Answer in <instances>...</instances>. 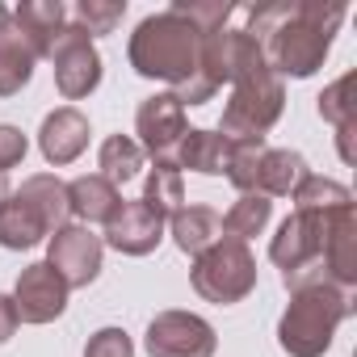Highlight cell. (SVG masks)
<instances>
[{
	"instance_id": "cell-1",
	"label": "cell",
	"mask_w": 357,
	"mask_h": 357,
	"mask_svg": "<svg viewBox=\"0 0 357 357\" xmlns=\"http://www.w3.org/2000/svg\"><path fill=\"white\" fill-rule=\"evenodd\" d=\"M344 13L349 9L340 0H278V5H252L244 30L261 43L278 80H307L324 68Z\"/></svg>"
},
{
	"instance_id": "cell-2",
	"label": "cell",
	"mask_w": 357,
	"mask_h": 357,
	"mask_svg": "<svg viewBox=\"0 0 357 357\" xmlns=\"http://www.w3.org/2000/svg\"><path fill=\"white\" fill-rule=\"evenodd\" d=\"M198 55H202V30L176 13L172 5L164 13H151L135 26L126 43V59L143 80H164L172 93L198 76Z\"/></svg>"
},
{
	"instance_id": "cell-3",
	"label": "cell",
	"mask_w": 357,
	"mask_h": 357,
	"mask_svg": "<svg viewBox=\"0 0 357 357\" xmlns=\"http://www.w3.org/2000/svg\"><path fill=\"white\" fill-rule=\"evenodd\" d=\"M353 290L332 282L290 290V303L278 319V344L286 357H324L336 340V328L353 315Z\"/></svg>"
},
{
	"instance_id": "cell-4",
	"label": "cell",
	"mask_w": 357,
	"mask_h": 357,
	"mask_svg": "<svg viewBox=\"0 0 357 357\" xmlns=\"http://www.w3.org/2000/svg\"><path fill=\"white\" fill-rule=\"evenodd\" d=\"M353 206L340 211H290L278 227V236L269 240V261L282 269V286L298 290V286H319L324 278V248L332 240V231L353 219Z\"/></svg>"
},
{
	"instance_id": "cell-5",
	"label": "cell",
	"mask_w": 357,
	"mask_h": 357,
	"mask_svg": "<svg viewBox=\"0 0 357 357\" xmlns=\"http://www.w3.org/2000/svg\"><path fill=\"white\" fill-rule=\"evenodd\" d=\"M282 109H286V84L269 68H261L231 84V97L219 118V135L227 143H261L278 126Z\"/></svg>"
},
{
	"instance_id": "cell-6",
	"label": "cell",
	"mask_w": 357,
	"mask_h": 357,
	"mask_svg": "<svg viewBox=\"0 0 357 357\" xmlns=\"http://www.w3.org/2000/svg\"><path fill=\"white\" fill-rule=\"evenodd\" d=\"M190 282L194 290L215 303V307H231V303H244L252 290H257V257L248 244L240 240H215L206 252L194 257V269H190Z\"/></svg>"
},
{
	"instance_id": "cell-7",
	"label": "cell",
	"mask_w": 357,
	"mask_h": 357,
	"mask_svg": "<svg viewBox=\"0 0 357 357\" xmlns=\"http://www.w3.org/2000/svg\"><path fill=\"white\" fill-rule=\"evenodd\" d=\"M47 59L55 63V89H59L63 101H84L89 93H97L105 63H101L97 43L80 26H72V17L59 30V38H55V47H51Z\"/></svg>"
},
{
	"instance_id": "cell-8",
	"label": "cell",
	"mask_w": 357,
	"mask_h": 357,
	"mask_svg": "<svg viewBox=\"0 0 357 357\" xmlns=\"http://www.w3.org/2000/svg\"><path fill=\"white\" fill-rule=\"evenodd\" d=\"M143 349H147V357H215L219 336H215L211 319L172 307V311L151 315Z\"/></svg>"
},
{
	"instance_id": "cell-9",
	"label": "cell",
	"mask_w": 357,
	"mask_h": 357,
	"mask_svg": "<svg viewBox=\"0 0 357 357\" xmlns=\"http://www.w3.org/2000/svg\"><path fill=\"white\" fill-rule=\"evenodd\" d=\"M101 261H105V244L101 236H93V227L84 223H63L51 240H47V265L68 282V290H84L101 278Z\"/></svg>"
},
{
	"instance_id": "cell-10",
	"label": "cell",
	"mask_w": 357,
	"mask_h": 357,
	"mask_svg": "<svg viewBox=\"0 0 357 357\" xmlns=\"http://www.w3.org/2000/svg\"><path fill=\"white\" fill-rule=\"evenodd\" d=\"M68 282L47 265V261H34V265H26L22 273H17V286H13V307H17V319L22 324H34V328H43V324H55L63 311H68Z\"/></svg>"
},
{
	"instance_id": "cell-11",
	"label": "cell",
	"mask_w": 357,
	"mask_h": 357,
	"mask_svg": "<svg viewBox=\"0 0 357 357\" xmlns=\"http://www.w3.org/2000/svg\"><path fill=\"white\" fill-rule=\"evenodd\" d=\"M185 130H190V122H185V105L176 101V93H155L135 114V135H139L135 143L155 164H168L172 160V151H176V143H181Z\"/></svg>"
},
{
	"instance_id": "cell-12",
	"label": "cell",
	"mask_w": 357,
	"mask_h": 357,
	"mask_svg": "<svg viewBox=\"0 0 357 357\" xmlns=\"http://www.w3.org/2000/svg\"><path fill=\"white\" fill-rule=\"evenodd\" d=\"M164 227H168V223H164L155 211H147L139 198H135V202L122 198V206H118V211L109 215V223H105L101 244H109V248L122 252V257H147V252L160 248Z\"/></svg>"
},
{
	"instance_id": "cell-13",
	"label": "cell",
	"mask_w": 357,
	"mask_h": 357,
	"mask_svg": "<svg viewBox=\"0 0 357 357\" xmlns=\"http://www.w3.org/2000/svg\"><path fill=\"white\" fill-rule=\"evenodd\" d=\"M89 118L76 109V105H59V109H51L47 118H43V126H38V151H43V160L47 164H55V168H63V164H76L80 155H84V147H89Z\"/></svg>"
},
{
	"instance_id": "cell-14",
	"label": "cell",
	"mask_w": 357,
	"mask_h": 357,
	"mask_svg": "<svg viewBox=\"0 0 357 357\" xmlns=\"http://www.w3.org/2000/svg\"><path fill=\"white\" fill-rule=\"evenodd\" d=\"M68 26V5L63 0H22V5L13 9V30L30 43V51L38 59L51 55L59 30Z\"/></svg>"
},
{
	"instance_id": "cell-15",
	"label": "cell",
	"mask_w": 357,
	"mask_h": 357,
	"mask_svg": "<svg viewBox=\"0 0 357 357\" xmlns=\"http://www.w3.org/2000/svg\"><path fill=\"white\" fill-rule=\"evenodd\" d=\"M227 155H231V143L219 135V130H206V126H190L181 135V143H176L172 151V168L176 172H202V176H223L227 172Z\"/></svg>"
},
{
	"instance_id": "cell-16",
	"label": "cell",
	"mask_w": 357,
	"mask_h": 357,
	"mask_svg": "<svg viewBox=\"0 0 357 357\" xmlns=\"http://www.w3.org/2000/svg\"><path fill=\"white\" fill-rule=\"evenodd\" d=\"M307 172H311V168H307V160H303L298 151H290V147H265L261 160H257L252 194H261V198H269V202H273V198H290Z\"/></svg>"
},
{
	"instance_id": "cell-17",
	"label": "cell",
	"mask_w": 357,
	"mask_h": 357,
	"mask_svg": "<svg viewBox=\"0 0 357 357\" xmlns=\"http://www.w3.org/2000/svg\"><path fill=\"white\" fill-rule=\"evenodd\" d=\"M17 198L34 211V219L47 227V236H55V231L72 219V211H68V181H59L55 172H34V176H26L22 190H17Z\"/></svg>"
},
{
	"instance_id": "cell-18",
	"label": "cell",
	"mask_w": 357,
	"mask_h": 357,
	"mask_svg": "<svg viewBox=\"0 0 357 357\" xmlns=\"http://www.w3.org/2000/svg\"><path fill=\"white\" fill-rule=\"evenodd\" d=\"M122 206V190L109 185L101 172H84L68 181V211L89 227V223H109V215Z\"/></svg>"
},
{
	"instance_id": "cell-19",
	"label": "cell",
	"mask_w": 357,
	"mask_h": 357,
	"mask_svg": "<svg viewBox=\"0 0 357 357\" xmlns=\"http://www.w3.org/2000/svg\"><path fill=\"white\" fill-rule=\"evenodd\" d=\"M164 231L172 236V244L181 248L185 257H198V252H206L215 240H223L219 211H211V206H181V211L168 219Z\"/></svg>"
},
{
	"instance_id": "cell-20",
	"label": "cell",
	"mask_w": 357,
	"mask_h": 357,
	"mask_svg": "<svg viewBox=\"0 0 357 357\" xmlns=\"http://www.w3.org/2000/svg\"><path fill=\"white\" fill-rule=\"evenodd\" d=\"M43 240H51L47 227L34 219V211H30L17 194H9L5 202H0V248H9V252H30V248H38Z\"/></svg>"
},
{
	"instance_id": "cell-21",
	"label": "cell",
	"mask_w": 357,
	"mask_h": 357,
	"mask_svg": "<svg viewBox=\"0 0 357 357\" xmlns=\"http://www.w3.org/2000/svg\"><path fill=\"white\" fill-rule=\"evenodd\" d=\"M139 202L168 223L176 211L185 206V172H176L172 164H155L147 172V181H143V198Z\"/></svg>"
},
{
	"instance_id": "cell-22",
	"label": "cell",
	"mask_w": 357,
	"mask_h": 357,
	"mask_svg": "<svg viewBox=\"0 0 357 357\" xmlns=\"http://www.w3.org/2000/svg\"><path fill=\"white\" fill-rule=\"evenodd\" d=\"M269 219H273V202L261 198V194H240V198L227 206V215H219L223 236H227V240H240V244L257 240V236L269 227Z\"/></svg>"
},
{
	"instance_id": "cell-23",
	"label": "cell",
	"mask_w": 357,
	"mask_h": 357,
	"mask_svg": "<svg viewBox=\"0 0 357 357\" xmlns=\"http://www.w3.org/2000/svg\"><path fill=\"white\" fill-rule=\"evenodd\" d=\"M34 63H38V55L30 51V43L17 30L0 38V97H17L34 80Z\"/></svg>"
},
{
	"instance_id": "cell-24",
	"label": "cell",
	"mask_w": 357,
	"mask_h": 357,
	"mask_svg": "<svg viewBox=\"0 0 357 357\" xmlns=\"http://www.w3.org/2000/svg\"><path fill=\"white\" fill-rule=\"evenodd\" d=\"M143 147L130 139V135H109L105 143H101V151H97V168H101V176L109 185H126V181H135V176L143 172Z\"/></svg>"
},
{
	"instance_id": "cell-25",
	"label": "cell",
	"mask_w": 357,
	"mask_h": 357,
	"mask_svg": "<svg viewBox=\"0 0 357 357\" xmlns=\"http://www.w3.org/2000/svg\"><path fill=\"white\" fill-rule=\"evenodd\" d=\"M294 211H340V206H353V194L349 185L332 181V176H319V172H307L298 190L290 194Z\"/></svg>"
},
{
	"instance_id": "cell-26",
	"label": "cell",
	"mask_w": 357,
	"mask_h": 357,
	"mask_svg": "<svg viewBox=\"0 0 357 357\" xmlns=\"http://www.w3.org/2000/svg\"><path fill=\"white\" fill-rule=\"evenodd\" d=\"M353 84H357V76H353V72H344L340 80H332V84L319 93V118H324V122H332L336 130H340V126H357Z\"/></svg>"
},
{
	"instance_id": "cell-27",
	"label": "cell",
	"mask_w": 357,
	"mask_h": 357,
	"mask_svg": "<svg viewBox=\"0 0 357 357\" xmlns=\"http://www.w3.org/2000/svg\"><path fill=\"white\" fill-rule=\"evenodd\" d=\"M122 13H126V0H80L68 17L89 38H101V34H114V26L122 22Z\"/></svg>"
},
{
	"instance_id": "cell-28",
	"label": "cell",
	"mask_w": 357,
	"mask_h": 357,
	"mask_svg": "<svg viewBox=\"0 0 357 357\" xmlns=\"http://www.w3.org/2000/svg\"><path fill=\"white\" fill-rule=\"evenodd\" d=\"M84 357H135V340L126 336V328H97L84 344Z\"/></svg>"
},
{
	"instance_id": "cell-29",
	"label": "cell",
	"mask_w": 357,
	"mask_h": 357,
	"mask_svg": "<svg viewBox=\"0 0 357 357\" xmlns=\"http://www.w3.org/2000/svg\"><path fill=\"white\" fill-rule=\"evenodd\" d=\"M26 151H30L26 130H22V126H9V122H0V172L17 168V164L26 160Z\"/></svg>"
},
{
	"instance_id": "cell-30",
	"label": "cell",
	"mask_w": 357,
	"mask_h": 357,
	"mask_svg": "<svg viewBox=\"0 0 357 357\" xmlns=\"http://www.w3.org/2000/svg\"><path fill=\"white\" fill-rule=\"evenodd\" d=\"M17 307H13V298L9 294H0V344H9L13 340V332H17Z\"/></svg>"
},
{
	"instance_id": "cell-31",
	"label": "cell",
	"mask_w": 357,
	"mask_h": 357,
	"mask_svg": "<svg viewBox=\"0 0 357 357\" xmlns=\"http://www.w3.org/2000/svg\"><path fill=\"white\" fill-rule=\"evenodd\" d=\"M13 30V9H5V5H0V38H5Z\"/></svg>"
},
{
	"instance_id": "cell-32",
	"label": "cell",
	"mask_w": 357,
	"mask_h": 357,
	"mask_svg": "<svg viewBox=\"0 0 357 357\" xmlns=\"http://www.w3.org/2000/svg\"><path fill=\"white\" fill-rule=\"evenodd\" d=\"M9 194H13V190H9V172H0V202H5Z\"/></svg>"
}]
</instances>
